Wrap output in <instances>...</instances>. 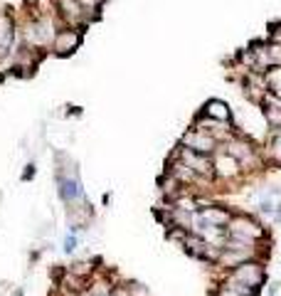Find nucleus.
Segmentation results:
<instances>
[{
	"mask_svg": "<svg viewBox=\"0 0 281 296\" xmlns=\"http://www.w3.org/2000/svg\"><path fill=\"white\" fill-rule=\"evenodd\" d=\"M227 237L247 242V244H259L266 240V230L249 215H232L227 222Z\"/></svg>",
	"mask_w": 281,
	"mask_h": 296,
	"instance_id": "1",
	"label": "nucleus"
},
{
	"mask_svg": "<svg viewBox=\"0 0 281 296\" xmlns=\"http://www.w3.org/2000/svg\"><path fill=\"white\" fill-rule=\"evenodd\" d=\"M222 148H225L229 156H234L237 161H239V166L244 168V170H249V168H257L262 161H259V153H257V148H254V143L252 141H247V138H242V136H232L227 143H222Z\"/></svg>",
	"mask_w": 281,
	"mask_h": 296,
	"instance_id": "2",
	"label": "nucleus"
},
{
	"mask_svg": "<svg viewBox=\"0 0 281 296\" xmlns=\"http://www.w3.org/2000/svg\"><path fill=\"white\" fill-rule=\"evenodd\" d=\"M225 277L234 279V281H242V284H249V286H259V289H262L264 279H266V272H264V264L259 262V259H249V262H242L239 267L229 269Z\"/></svg>",
	"mask_w": 281,
	"mask_h": 296,
	"instance_id": "3",
	"label": "nucleus"
},
{
	"mask_svg": "<svg viewBox=\"0 0 281 296\" xmlns=\"http://www.w3.org/2000/svg\"><path fill=\"white\" fill-rule=\"evenodd\" d=\"M57 30H55V22L50 18H37L32 22H27L25 27V40L30 47H45V45H52Z\"/></svg>",
	"mask_w": 281,
	"mask_h": 296,
	"instance_id": "4",
	"label": "nucleus"
},
{
	"mask_svg": "<svg viewBox=\"0 0 281 296\" xmlns=\"http://www.w3.org/2000/svg\"><path fill=\"white\" fill-rule=\"evenodd\" d=\"M212 168H215V178L217 180H237L244 170L239 166V161L234 156H229L225 148H217L212 153Z\"/></svg>",
	"mask_w": 281,
	"mask_h": 296,
	"instance_id": "5",
	"label": "nucleus"
},
{
	"mask_svg": "<svg viewBox=\"0 0 281 296\" xmlns=\"http://www.w3.org/2000/svg\"><path fill=\"white\" fill-rule=\"evenodd\" d=\"M175 158H180L185 166H190L197 175L203 178H215V168H212V156H203V153H195L185 146H178L175 151Z\"/></svg>",
	"mask_w": 281,
	"mask_h": 296,
	"instance_id": "6",
	"label": "nucleus"
},
{
	"mask_svg": "<svg viewBox=\"0 0 281 296\" xmlns=\"http://www.w3.org/2000/svg\"><path fill=\"white\" fill-rule=\"evenodd\" d=\"M180 146L190 148V151H195V153H203V156H212V153L220 148V141H217L215 136H210V133H203V131L192 129V131H187V133H183Z\"/></svg>",
	"mask_w": 281,
	"mask_h": 296,
	"instance_id": "7",
	"label": "nucleus"
},
{
	"mask_svg": "<svg viewBox=\"0 0 281 296\" xmlns=\"http://www.w3.org/2000/svg\"><path fill=\"white\" fill-rule=\"evenodd\" d=\"M82 45V30L79 27H64V30H57L55 40H52V50L57 55H72L76 47Z\"/></svg>",
	"mask_w": 281,
	"mask_h": 296,
	"instance_id": "8",
	"label": "nucleus"
},
{
	"mask_svg": "<svg viewBox=\"0 0 281 296\" xmlns=\"http://www.w3.org/2000/svg\"><path fill=\"white\" fill-rule=\"evenodd\" d=\"M57 8L69 27H82L89 18V13L84 10V5L79 0H57Z\"/></svg>",
	"mask_w": 281,
	"mask_h": 296,
	"instance_id": "9",
	"label": "nucleus"
},
{
	"mask_svg": "<svg viewBox=\"0 0 281 296\" xmlns=\"http://www.w3.org/2000/svg\"><path fill=\"white\" fill-rule=\"evenodd\" d=\"M168 173L178 180L180 185H195V183H203V180H210V178H203V175H197L195 170L190 166H185L180 158H170V163H168Z\"/></svg>",
	"mask_w": 281,
	"mask_h": 296,
	"instance_id": "10",
	"label": "nucleus"
},
{
	"mask_svg": "<svg viewBox=\"0 0 281 296\" xmlns=\"http://www.w3.org/2000/svg\"><path fill=\"white\" fill-rule=\"evenodd\" d=\"M197 217L205 225H215V227H227V222L232 217V212L225 210V207H215V205H207V207H200L197 210Z\"/></svg>",
	"mask_w": 281,
	"mask_h": 296,
	"instance_id": "11",
	"label": "nucleus"
},
{
	"mask_svg": "<svg viewBox=\"0 0 281 296\" xmlns=\"http://www.w3.org/2000/svg\"><path fill=\"white\" fill-rule=\"evenodd\" d=\"M264 158L271 163V166L281 168V129H271L269 138H266V151H264Z\"/></svg>",
	"mask_w": 281,
	"mask_h": 296,
	"instance_id": "12",
	"label": "nucleus"
},
{
	"mask_svg": "<svg viewBox=\"0 0 281 296\" xmlns=\"http://www.w3.org/2000/svg\"><path fill=\"white\" fill-rule=\"evenodd\" d=\"M13 40H15V25L10 15H0V57L8 55V50L13 47Z\"/></svg>",
	"mask_w": 281,
	"mask_h": 296,
	"instance_id": "13",
	"label": "nucleus"
},
{
	"mask_svg": "<svg viewBox=\"0 0 281 296\" xmlns=\"http://www.w3.org/2000/svg\"><path fill=\"white\" fill-rule=\"evenodd\" d=\"M203 114H207L210 119H217V121H229L232 119V109L222 99H210L205 104V109H203Z\"/></svg>",
	"mask_w": 281,
	"mask_h": 296,
	"instance_id": "14",
	"label": "nucleus"
},
{
	"mask_svg": "<svg viewBox=\"0 0 281 296\" xmlns=\"http://www.w3.org/2000/svg\"><path fill=\"white\" fill-rule=\"evenodd\" d=\"M178 188H183V185L178 183L170 173H166L163 178H160V190H163V195H168V198H175V195H180L183 190H178Z\"/></svg>",
	"mask_w": 281,
	"mask_h": 296,
	"instance_id": "15",
	"label": "nucleus"
},
{
	"mask_svg": "<svg viewBox=\"0 0 281 296\" xmlns=\"http://www.w3.org/2000/svg\"><path fill=\"white\" fill-rule=\"evenodd\" d=\"M69 272H72V274H76V277L89 279V274L94 272V267L89 264V262H79V264H72V267H69Z\"/></svg>",
	"mask_w": 281,
	"mask_h": 296,
	"instance_id": "16",
	"label": "nucleus"
},
{
	"mask_svg": "<svg viewBox=\"0 0 281 296\" xmlns=\"http://www.w3.org/2000/svg\"><path fill=\"white\" fill-rule=\"evenodd\" d=\"M269 59H271V67H281V45L269 40Z\"/></svg>",
	"mask_w": 281,
	"mask_h": 296,
	"instance_id": "17",
	"label": "nucleus"
},
{
	"mask_svg": "<svg viewBox=\"0 0 281 296\" xmlns=\"http://www.w3.org/2000/svg\"><path fill=\"white\" fill-rule=\"evenodd\" d=\"M259 212H262V215H274V212H276V205L271 203V200H262V205H259Z\"/></svg>",
	"mask_w": 281,
	"mask_h": 296,
	"instance_id": "18",
	"label": "nucleus"
},
{
	"mask_svg": "<svg viewBox=\"0 0 281 296\" xmlns=\"http://www.w3.org/2000/svg\"><path fill=\"white\" fill-rule=\"evenodd\" d=\"M129 291H131V296H150L148 289L141 286V284H129Z\"/></svg>",
	"mask_w": 281,
	"mask_h": 296,
	"instance_id": "19",
	"label": "nucleus"
},
{
	"mask_svg": "<svg viewBox=\"0 0 281 296\" xmlns=\"http://www.w3.org/2000/svg\"><path fill=\"white\" fill-rule=\"evenodd\" d=\"M76 244H79V240H76L74 235H69V237L64 240V252H67V254H72V252L76 249Z\"/></svg>",
	"mask_w": 281,
	"mask_h": 296,
	"instance_id": "20",
	"label": "nucleus"
},
{
	"mask_svg": "<svg viewBox=\"0 0 281 296\" xmlns=\"http://www.w3.org/2000/svg\"><path fill=\"white\" fill-rule=\"evenodd\" d=\"M82 5H84V10L87 13H92V10H99L101 8V0H79Z\"/></svg>",
	"mask_w": 281,
	"mask_h": 296,
	"instance_id": "21",
	"label": "nucleus"
},
{
	"mask_svg": "<svg viewBox=\"0 0 281 296\" xmlns=\"http://www.w3.org/2000/svg\"><path fill=\"white\" fill-rule=\"evenodd\" d=\"M215 296H242V294H239V291H234V289H229V286H225V284H222V286L217 289V294H215Z\"/></svg>",
	"mask_w": 281,
	"mask_h": 296,
	"instance_id": "22",
	"label": "nucleus"
},
{
	"mask_svg": "<svg viewBox=\"0 0 281 296\" xmlns=\"http://www.w3.org/2000/svg\"><path fill=\"white\" fill-rule=\"evenodd\" d=\"M269 40H271V42H276V45H281V25H274V27H271Z\"/></svg>",
	"mask_w": 281,
	"mask_h": 296,
	"instance_id": "23",
	"label": "nucleus"
},
{
	"mask_svg": "<svg viewBox=\"0 0 281 296\" xmlns=\"http://www.w3.org/2000/svg\"><path fill=\"white\" fill-rule=\"evenodd\" d=\"M279 294V284L274 281V284H269V289H266V296H276Z\"/></svg>",
	"mask_w": 281,
	"mask_h": 296,
	"instance_id": "24",
	"label": "nucleus"
},
{
	"mask_svg": "<svg viewBox=\"0 0 281 296\" xmlns=\"http://www.w3.org/2000/svg\"><path fill=\"white\" fill-rule=\"evenodd\" d=\"M35 175V166H27V170H25V175H22V180H30Z\"/></svg>",
	"mask_w": 281,
	"mask_h": 296,
	"instance_id": "25",
	"label": "nucleus"
},
{
	"mask_svg": "<svg viewBox=\"0 0 281 296\" xmlns=\"http://www.w3.org/2000/svg\"><path fill=\"white\" fill-rule=\"evenodd\" d=\"M274 220L281 225V205H276V212H274Z\"/></svg>",
	"mask_w": 281,
	"mask_h": 296,
	"instance_id": "26",
	"label": "nucleus"
}]
</instances>
